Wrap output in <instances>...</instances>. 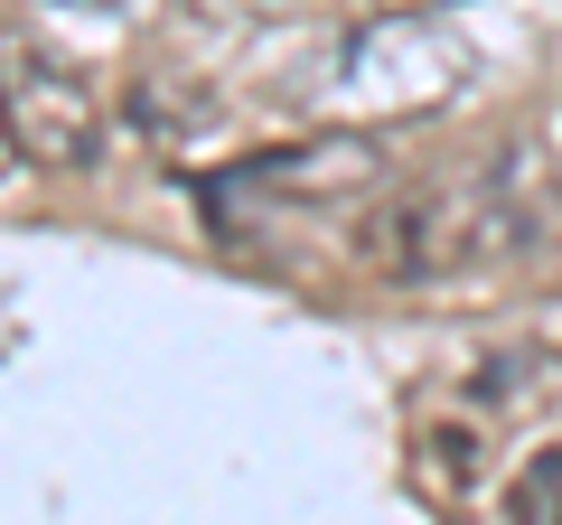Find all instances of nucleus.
I'll return each instance as SVG.
<instances>
[{"label": "nucleus", "mask_w": 562, "mask_h": 525, "mask_svg": "<svg viewBox=\"0 0 562 525\" xmlns=\"http://www.w3.org/2000/svg\"><path fill=\"white\" fill-rule=\"evenodd\" d=\"M543 235H562V198H553L535 150L506 142L479 169H460V179L375 198L357 254L375 262L384 282H460V272H497V262L535 254Z\"/></svg>", "instance_id": "f257e3e1"}, {"label": "nucleus", "mask_w": 562, "mask_h": 525, "mask_svg": "<svg viewBox=\"0 0 562 525\" xmlns=\"http://www.w3.org/2000/svg\"><path fill=\"white\" fill-rule=\"evenodd\" d=\"M479 85V47L450 10H375L328 57V103L347 122H422Z\"/></svg>", "instance_id": "f03ea898"}, {"label": "nucleus", "mask_w": 562, "mask_h": 525, "mask_svg": "<svg viewBox=\"0 0 562 525\" xmlns=\"http://www.w3.org/2000/svg\"><path fill=\"white\" fill-rule=\"evenodd\" d=\"M384 198V150L366 132H319L291 150H254L225 179H206V225L216 235H262V225H319V216H366Z\"/></svg>", "instance_id": "7ed1b4c3"}, {"label": "nucleus", "mask_w": 562, "mask_h": 525, "mask_svg": "<svg viewBox=\"0 0 562 525\" xmlns=\"http://www.w3.org/2000/svg\"><path fill=\"white\" fill-rule=\"evenodd\" d=\"M0 113L29 169H94L103 160V94L47 38H0Z\"/></svg>", "instance_id": "20e7f679"}, {"label": "nucleus", "mask_w": 562, "mask_h": 525, "mask_svg": "<svg viewBox=\"0 0 562 525\" xmlns=\"http://www.w3.org/2000/svg\"><path fill=\"white\" fill-rule=\"evenodd\" d=\"M506 525H562V450H535L506 488Z\"/></svg>", "instance_id": "39448f33"}, {"label": "nucleus", "mask_w": 562, "mask_h": 525, "mask_svg": "<svg viewBox=\"0 0 562 525\" xmlns=\"http://www.w3.org/2000/svg\"><path fill=\"white\" fill-rule=\"evenodd\" d=\"M198 20H291V10H310V0H188Z\"/></svg>", "instance_id": "423d86ee"}, {"label": "nucleus", "mask_w": 562, "mask_h": 525, "mask_svg": "<svg viewBox=\"0 0 562 525\" xmlns=\"http://www.w3.org/2000/svg\"><path fill=\"white\" fill-rule=\"evenodd\" d=\"M375 10H450V0H375Z\"/></svg>", "instance_id": "0eeeda50"}, {"label": "nucleus", "mask_w": 562, "mask_h": 525, "mask_svg": "<svg viewBox=\"0 0 562 525\" xmlns=\"http://www.w3.org/2000/svg\"><path fill=\"white\" fill-rule=\"evenodd\" d=\"M10 160H20V142H10V113H0V169H10Z\"/></svg>", "instance_id": "6e6552de"}]
</instances>
